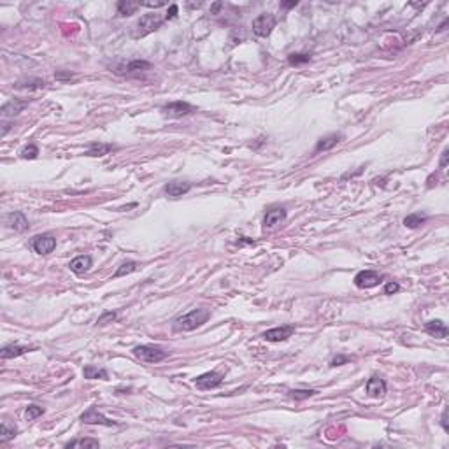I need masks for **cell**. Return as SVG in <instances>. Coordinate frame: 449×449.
Returning a JSON list of instances; mask_svg holds the SVG:
<instances>
[{
  "instance_id": "cell-13",
  "label": "cell",
  "mask_w": 449,
  "mask_h": 449,
  "mask_svg": "<svg viewBox=\"0 0 449 449\" xmlns=\"http://www.w3.org/2000/svg\"><path fill=\"white\" fill-rule=\"evenodd\" d=\"M284 220H286V209H284V207L275 206V207H271V209L267 211L263 224H265L267 228H274V226H277V224L283 223Z\"/></svg>"
},
{
  "instance_id": "cell-6",
  "label": "cell",
  "mask_w": 449,
  "mask_h": 449,
  "mask_svg": "<svg viewBox=\"0 0 449 449\" xmlns=\"http://www.w3.org/2000/svg\"><path fill=\"white\" fill-rule=\"evenodd\" d=\"M30 248H32L37 255H49V253L56 248V239L49 234L35 235V237L30 241Z\"/></svg>"
},
{
  "instance_id": "cell-2",
  "label": "cell",
  "mask_w": 449,
  "mask_h": 449,
  "mask_svg": "<svg viewBox=\"0 0 449 449\" xmlns=\"http://www.w3.org/2000/svg\"><path fill=\"white\" fill-rule=\"evenodd\" d=\"M163 23H165V16H160V14H156V13L144 14V16H141V19L137 21V25H135L133 37L139 39V37L147 35V33L158 30Z\"/></svg>"
},
{
  "instance_id": "cell-30",
  "label": "cell",
  "mask_w": 449,
  "mask_h": 449,
  "mask_svg": "<svg viewBox=\"0 0 449 449\" xmlns=\"http://www.w3.org/2000/svg\"><path fill=\"white\" fill-rule=\"evenodd\" d=\"M42 414H44V409L39 407V405H35V403L28 405L27 411H25V416H27L28 421H33V419H37V417L42 416Z\"/></svg>"
},
{
  "instance_id": "cell-38",
  "label": "cell",
  "mask_w": 449,
  "mask_h": 449,
  "mask_svg": "<svg viewBox=\"0 0 449 449\" xmlns=\"http://www.w3.org/2000/svg\"><path fill=\"white\" fill-rule=\"evenodd\" d=\"M440 425H442V428H444L446 433H449V425H448V411L444 409V413H442V416H440Z\"/></svg>"
},
{
  "instance_id": "cell-27",
  "label": "cell",
  "mask_w": 449,
  "mask_h": 449,
  "mask_svg": "<svg viewBox=\"0 0 449 449\" xmlns=\"http://www.w3.org/2000/svg\"><path fill=\"white\" fill-rule=\"evenodd\" d=\"M135 271H137V261H132V260L123 261V263L119 265L118 271L114 272V277H123V275L132 274V272H135Z\"/></svg>"
},
{
  "instance_id": "cell-34",
  "label": "cell",
  "mask_w": 449,
  "mask_h": 449,
  "mask_svg": "<svg viewBox=\"0 0 449 449\" xmlns=\"http://www.w3.org/2000/svg\"><path fill=\"white\" fill-rule=\"evenodd\" d=\"M400 289V284L399 283H393V281H390V283L385 286V295H393L397 293Z\"/></svg>"
},
{
  "instance_id": "cell-25",
  "label": "cell",
  "mask_w": 449,
  "mask_h": 449,
  "mask_svg": "<svg viewBox=\"0 0 449 449\" xmlns=\"http://www.w3.org/2000/svg\"><path fill=\"white\" fill-rule=\"evenodd\" d=\"M18 433V428L14 425H9V423H2V428H0V444H4L7 440L14 439Z\"/></svg>"
},
{
  "instance_id": "cell-40",
  "label": "cell",
  "mask_w": 449,
  "mask_h": 449,
  "mask_svg": "<svg viewBox=\"0 0 449 449\" xmlns=\"http://www.w3.org/2000/svg\"><path fill=\"white\" fill-rule=\"evenodd\" d=\"M55 76H56V79H58V81H65V79H70V78H72L74 74H72V72H56Z\"/></svg>"
},
{
  "instance_id": "cell-24",
  "label": "cell",
  "mask_w": 449,
  "mask_h": 449,
  "mask_svg": "<svg viewBox=\"0 0 449 449\" xmlns=\"http://www.w3.org/2000/svg\"><path fill=\"white\" fill-rule=\"evenodd\" d=\"M426 220H428V216L426 214H421V212H413V214H409L407 218L403 220V224H405L407 228H419Z\"/></svg>"
},
{
  "instance_id": "cell-3",
  "label": "cell",
  "mask_w": 449,
  "mask_h": 449,
  "mask_svg": "<svg viewBox=\"0 0 449 449\" xmlns=\"http://www.w3.org/2000/svg\"><path fill=\"white\" fill-rule=\"evenodd\" d=\"M133 354H135L139 360H142V362H146V363H158V362H161V360H165L169 353L163 351L160 346L144 344V346L133 348Z\"/></svg>"
},
{
  "instance_id": "cell-26",
  "label": "cell",
  "mask_w": 449,
  "mask_h": 449,
  "mask_svg": "<svg viewBox=\"0 0 449 449\" xmlns=\"http://www.w3.org/2000/svg\"><path fill=\"white\" fill-rule=\"evenodd\" d=\"M100 442L96 439H78V440H70L65 444V448H98Z\"/></svg>"
},
{
  "instance_id": "cell-35",
  "label": "cell",
  "mask_w": 449,
  "mask_h": 449,
  "mask_svg": "<svg viewBox=\"0 0 449 449\" xmlns=\"http://www.w3.org/2000/svg\"><path fill=\"white\" fill-rule=\"evenodd\" d=\"M177 11H179V7L176 4H172L169 7V11H167V14H165V21H169V19H174L176 18V14H177Z\"/></svg>"
},
{
  "instance_id": "cell-37",
  "label": "cell",
  "mask_w": 449,
  "mask_h": 449,
  "mask_svg": "<svg viewBox=\"0 0 449 449\" xmlns=\"http://www.w3.org/2000/svg\"><path fill=\"white\" fill-rule=\"evenodd\" d=\"M348 362H349L348 356H340V354H339V356H335L334 360H332L330 365L332 367H339V365H342V363H348Z\"/></svg>"
},
{
  "instance_id": "cell-22",
  "label": "cell",
  "mask_w": 449,
  "mask_h": 449,
  "mask_svg": "<svg viewBox=\"0 0 449 449\" xmlns=\"http://www.w3.org/2000/svg\"><path fill=\"white\" fill-rule=\"evenodd\" d=\"M84 379H107V370L106 369H98L96 365H86L83 369Z\"/></svg>"
},
{
  "instance_id": "cell-4",
  "label": "cell",
  "mask_w": 449,
  "mask_h": 449,
  "mask_svg": "<svg viewBox=\"0 0 449 449\" xmlns=\"http://www.w3.org/2000/svg\"><path fill=\"white\" fill-rule=\"evenodd\" d=\"M161 112H163V116H167V118H170V119H179V118H183V116L193 114V112H195V107H193L192 104H188V102L176 100V102H170V104H165V106L161 107Z\"/></svg>"
},
{
  "instance_id": "cell-16",
  "label": "cell",
  "mask_w": 449,
  "mask_h": 449,
  "mask_svg": "<svg viewBox=\"0 0 449 449\" xmlns=\"http://www.w3.org/2000/svg\"><path fill=\"white\" fill-rule=\"evenodd\" d=\"M365 391H367L369 397H372V399H379V397H383V395L386 393L385 379H381V377H377V376L370 377V379L367 381Z\"/></svg>"
},
{
  "instance_id": "cell-11",
  "label": "cell",
  "mask_w": 449,
  "mask_h": 449,
  "mask_svg": "<svg viewBox=\"0 0 449 449\" xmlns=\"http://www.w3.org/2000/svg\"><path fill=\"white\" fill-rule=\"evenodd\" d=\"M151 67L153 65L149 64V62H146V60H132L128 64H125L118 72L133 78V76H141V74L146 72V70H151Z\"/></svg>"
},
{
  "instance_id": "cell-29",
  "label": "cell",
  "mask_w": 449,
  "mask_h": 449,
  "mask_svg": "<svg viewBox=\"0 0 449 449\" xmlns=\"http://www.w3.org/2000/svg\"><path fill=\"white\" fill-rule=\"evenodd\" d=\"M46 84H48L46 81H41V79H30V81H25V83H18L16 88H21V90H41Z\"/></svg>"
},
{
  "instance_id": "cell-18",
  "label": "cell",
  "mask_w": 449,
  "mask_h": 449,
  "mask_svg": "<svg viewBox=\"0 0 449 449\" xmlns=\"http://www.w3.org/2000/svg\"><path fill=\"white\" fill-rule=\"evenodd\" d=\"M425 330H426V334H430L432 337H437V339H446L449 335V328L446 326L444 321H440V320L428 321L425 325Z\"/></svg>"
},
{
  "instance_id": "cell-5",
  "label": "cell",
  "mask_w": 449,
  "mask_h": 449,
  "mask_svg": "<svg viewBox=\"0 0 449 449\" xmlns=\"http://www.w3.org/2000/svg\"><path fill=\"white\" fill-rule=\"evenodd\" d=\"M275 27V16L274 14H260L258 18L253 19V32L258 37H267L271 35V32Z\"/></svg>"
},
{
  "instance_id": "cell-36",
  "label": "cell",
  "mask_w": 449,
  "mask_h": 449,
  "mask_svg": "<svg viewBox=\"0 0 449 449\" xmlns=\"http://www.w3.org/2000/svg\"><path fill=\"white\" fill-rule=\"evenodd\" d=\"M139 5H146V7H155V9H158V7L167 5V2L165 0H160V2H139Z\"/></svg>"
},
{
  "instance_id": "cell-28",
  "label": "cell",
  "mask_w": 449,
  "mask_h": 449,
  "mask_svg": "<svg viewBox=\"0 0 449 449\" xmlns=\"http://www.w3.org/2000/svg\"><path fill=\"white\" fill-rule=\"evenodd\" d=\"M316 393H318L316 390H291L289 391V399H293L295 402H300V400L311 399Z\"/></svg>"
},
{
  "instance_id": "cell-14",
  "label": "cell",
  "mask_w": 449,
  "mask_h": 449,
  "mask_svg": "<svg viewBox=\"0 0 449 449\" xmlns=\"http://www.w3.org/2000/svg\"><path fill=\"white\" fill-rule=\"evenodd\" d=\"M5 221H7V224H9L14 232H27V230L30 228V223H28L27 216L19 211H14V212H11V214H7Z\"/></svg>"
},
{
  "instance_id": "cell-20",
  "label": "cell",
  "mask_w": 449,
  "mask_h": 449,
  "mask_svg": "<svg viewBox=\"0 0 449 449\" xmlns=\"http://www.w3.org/2000/svg\"><path fill=\"white\" fill-rule=\"evenodd\" d=\"M340 139H342V135H340V133H330V135H326V137H321L320 141H318L316 147H314V153L328 151V149H332L334 146H337V144H339Z\"/></svg>"
},
{
  "instance_id": "cell-10",
  "label": "cell",
  "mask_w": 449,
  "mask_h": 449,
  "mask_svg": "<svg viewBox=\"0 0 449 449\" xmlns=\"http://www.w3.org/2000/svg\"><path fill=\"white\" fill-rule=\"evenodd\" d=\"M223 383V376L218 374V372H206L195 379V385L200 388V390H214L218 386H221Z\"/></svg>"
},
{
  "instance_id": "cell-15",
  "label": "cell",
  "mask_w": 449,
  "mask_h": 449,
  "mask_svg": "<svg viewBox=\"0 0 449 449\" xmlns=\"http://www.w3.org/2000/svg\"><path fill=\"white\" fill-rule=\"evenodd\" d=\"M27 106H28L27 100H21V98H11L9 102H5L4 106H2L0 112H2L4 118H13V116H18Z\"/></svg>"
},
{
  "instance_id": "cell-32",
  "label": "cell",
  "mask_w": 449,
  "mask_h": 449,
  "mask_svg": "<svg viewBox=\"0 0 449 449\" xmlns=\"http://www.w3.org/2000/svg\"><path fill=\"white\" fill-rule=\"evenodd\" d=\"M288 62L291 65H302V64H307V62H311V56L304 55V53H291V55L288 56Z\"/></svg>"
},
{
  "instance_id": "cell-39",
  "label": "cell",
  "mask_w": 449,
  "mask_h": 449,
  "mask_svg": "<svg viewBox=\"0 0 449 449\" xmlns=\"http://www.w3.org/2000/svg\"><path fill=\"white\" fill-rule=\"evenodd\" d=\"M448 156H449V151L444 149V151H442V156H440V163H439L440 169H444V167L448 165Z\"/></svg>"
},
{
  "instance_id": "cell-17",
  "label": "cell",
  "mask_w": 449,
  "mask_h": 449,
  "mask_svg": "<svg viewBox=\"0 0 449 449\" xmlns=\"http://www.w3.org/2000/svg\"><path fill=\"white\" fill-rule=\"evenodd\" d=\"M92 257H88V255H79V257H76L72 261H70V271L74 272V274L78 275H83L86 274L90 269H92Z\"/></svg>"
},
{
  "instance_id": "cell-1",
  "label": "cell",
  "mask_w": 449,
  "mask_h": 449,
  "mask_svg": "<svg viewBox=\"0 0 449 449\" xmlns=\"http://www.w3.org/2000/svg\"><path fill=\"white\" fill-rule=\"evenodd\" d=\"M211 318V311L209 309H193L188 314H183V316L176 318L174 321V330L177 332H192L198 326H202L204 323H207V320Z\"/></svg>"
},
{
  "instance_id": "cell-41",
  "label": "cell",
  "mask_w": 449,
  "mask_h": 449,
  "mask_svg": "<svg viewBox=\"0 0 449 449\" xmlns=\"http://www.w3.org/2000/svg\"><path fill=\"white\" fill-rule=\"evenodd\" d=\"M297 4H298L297 0H291V2H283V4H281V7H283V9H291V7H295Z\"/></svg>"
},
{
  "instance_id": "cell-7",
  "label": "cell",
  "mask_w": 449,
  "mask_h": 449,
  "mask_svg": "<svg viewBox=\"0 0 449 449\" xmlns=\"http://www.w3.org/2000/svg\"><path fill=\"white\" fill-rule=\"evenodd\" d=\"M81 421L86 423V425H104V426H118L119 425L118 421H112V419L106 417L102 413H98V409H96L95 405H92L88 411H84V413L81 414Z\"/></svg>"
},
{
  "instance_id": "cell-43",
  "label": "cell",
  "mask_w": 449,
  "mask_h": 449,
  "mask_svg": "<svg viewBox=\"0 0 449 449\" xmlns=\"http://www.w3.org/2000/svg\"><path fill=\"white\" fill-rule=\"evenodd\" d=\"M446 25H448V19H446L444 23H442V25H440V27H439V32H442V30H446Z\"/></svg>"
},
{
  "instance_id": "cell-8",
  "label": "cell",
  "mask_w": 449,
  "mask_h": 449,
  "mask_svg": "<svg viewBox=\"0 0 449 449\" xmlns=\"http://www.w3.org/2000/svg\"><path fill=\"white\" fill-rule=\"evenodd\" d=\"M295 332V326L291 325H283V326H275V328H271L261 334V337L269 342H283V340L289 339Z\"/></svg>"
},
{
  "instance_id": "cell-19",
  "label": "cell",
  "mask_w": 449,
  "mask_h": 449,
  "mask_svg": "<svg viewBox=\"0 0 449 449\" xmlns=\"http://www.w3.org/2000/svg\"><path fill=\"white\" fill-rule=\"evenodd\" d=\"M33 348H27V346H19V344H7V346H4L2 348V351H0V356L4 358V360H11V358H18L21 356V354L28 353V351H32Z\"/></svg>"
},
{
  "instance_id": "cell-23",
  "label": "cell",
  "mask_w": 449,
  "mask_h": 449,
  "mask_svg": "<svg viewBox=\"0 0 449 449\" xmlns=\"http://www.w3.org/2000/svg\"><path fill=\"white\" fill-rule=\"evenodd\" d=\"M116 7H118V14H121V16H132L141 5H139V2H132V0H119Z\"/></svg>"
},
{
  "instance_id": "cell-9",
  "label": "cell",
  "mask_w": 449,
  "mask_h": 449,
  "mask_svg": "<svg viewBox=\"0 0 449 449\" xmlns=\"http://www.w3.org/2000/svg\"><path fill=\"white\" fill-rule=\"evenodd\" d=\"M381 279H383V275L377 274V272H374V271H362V272H358V274L354 275V284H356L358 288L369 289V288H374V286H377V284L381 283Z\"/></svg>"
},
{
  "instance_id": "cell-31",
  "label": "cell",
  "mask_w": 449,
  "mask_h": 449,
  "mask_svg": "<svg viewBox=\"0 0 449 449\" xmlns=\"http://www.w3.org/2000/svg\"><path fill=\"white\" fill-rule=\"evenodd\" d=\"M37 155H39V147L35 144H28L21 149V158H25V160H35Z\"/></svg>"
},
{
  "instance_id": "cell-42",
  "label": "cell",
  "mask_w": 449,
  "mask_h": 449,
  "mask_svg": "<svg viewBox=\"0 0 449 449\" xmlns=\"http://www.w3.org/2000/svg\"><path fill=\"white\" fill-rule=\"evenodd\" d=\"M221 5H223V4H221V2H216V4L212 5V14H216V13H218V11L221 9Z\"/></svg>"
},
{
  "instance_id": "cell-12",
  "label": "cell",
  "mask_w": 449,
  "mask_h": 449,
  "mask_svg": "<svg viewBox=\"0 0 449 449\" xmlns=\"http://www.w3.org/2000/svg\"><path fill=\"white\" fill-rule=\"evenodd\" d=\"M190 190H192V183H188V181H170V183H167L165 186H163V192H165V195L170 198L183 197V195H186Z\"/></svg>"
},
{
  "instance_id": "cell-33",
  "label": "cell",
  "mask_w": 449,
  "mask_h": 449,
  "mask_svg": "<svg viewBox=\"0 0 449 449\" xmlns=\"http://www.w3.org/2000/svg\"><path fill=\"white\" fill-rule=\"evenodd\" d=\"M118 318V314L116 312H112V311H109V312H104L98 320H96V325H100V326H104V325H107V323H112V321Z\"/></svg>"
},
{
  "instance_id": "cell-21",
  "label": "cell",
  "mask_w": 449,
  "mask_h": 449,
  "mask_svg": "<svg viewBox=\"0 0 449 449\" xmlns=\"http://www.w3.org/2000/svg\"><path fill=\"white\" fill-rule=\"evenodd\" d=\"M112 149H116V146L112 144H106V142H92L88 151L84 153L86 156H106L107 153H111Z\"/></svg>"
}]
</instances>
